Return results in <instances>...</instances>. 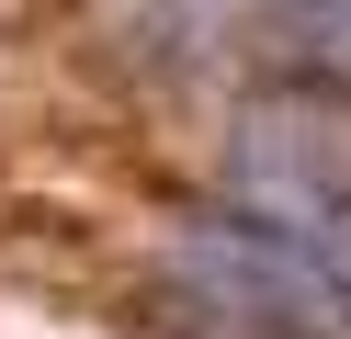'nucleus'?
Segmentation results:
<instances>
[{"instance_id": "f257e3e1", "label": "nucleus", "mask_w": 351, "mask_h": 339, "mask_svg": "<svg viewBox=\"0 0 351 339\" xmlns=\"http://www.w3.org/2000/svg\"><path fill=\"white\" fill-rule=\"evenodd\" d=\"M170 271H182L193 305H204L215 328H238V339H351V271L328 260V249L283 238V226L238 215V203L193 215L182 238H170Z\"/></svg>"}, {"instance_id": "f03ea898", "label": "nucleus", "mask_w": 351, "mask_h": 339, "mask_svg": "<svg viewBox=\"0 0 351 339\" xmlns=\"http://www.w3.org/2000/svg\"><path fill=\"white\" fill-rule=\"evenodd\" d=\"M227 203L283 238L328 249L351 271V102L340 90H283V102H250L227 158Z\"/></svg>"}]
</instances>
